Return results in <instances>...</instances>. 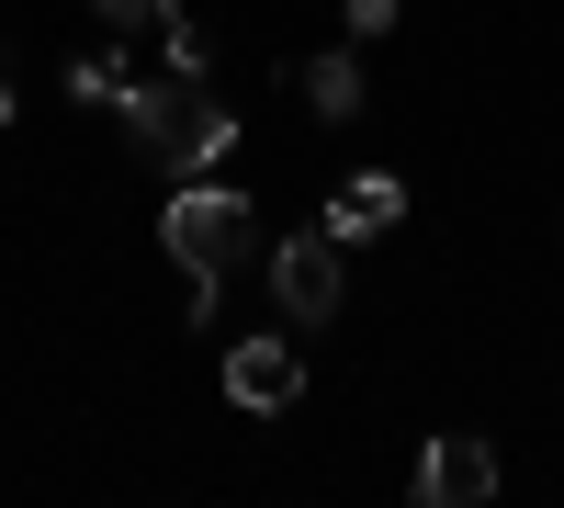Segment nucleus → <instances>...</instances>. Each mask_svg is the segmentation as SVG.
<instances>
[{"label": "nucleus", "mask_w": 564, "mask_h": 508, "mask_svg": "<svg viewBox=\"0 0 564 508\" xmlns=\"http://www.w3.org/2000/svg\"><path fill=\"white\" fill-rule=\"evenodd\" d=\"M124 125H135V148H148L159 170H181V181H193L204 159H226V136H238V114H226V102H215V90H204L193 68L135 79V90H124Z\"/></svg>", "instance_id": "f257e3e1"}, {"label": "nucleus", "mask_w": 564, "mask_h": 508, "mask_svg": "<svg viewBox=\"0 0 564 508\" xmlns=\"http://www.w3.org/2000/svg\"><path fill=\"white\" fill-rule=\"evenodd\" d=\"M159 238H170V260H181V271L226 283V271H238V260L260 249V204H249V193H215V181H181Z\"/></svg>", "instance_id": "f03ea898"}, {"label": "nucleus", "mask_w": 564, "mask_h": 508, "mask_svg": "<svg viewBox=\"0 0 564 508\" xmlns=\"http://www.w3.org/2000/svg\"><path fill=\"white\" fill-rule=\"evenodd\" d=\"M339 238H327V226H305L294 249H271V305L294 316V328H327V316H339Z\"/></svg>", "instance_id": "7ed1b4c3"}, {"label": "nucleus", "mask_w": 564, "mask_h": 508, "mask_svg": "<svg viewBox=\"0 0 564 508\" xmlns=\"http://www.w3.org/2000/svg\"><path fill=\"white\" fill-rule=\"evenodd\" d=\"M486 497H497V452L475 430H441L417 452V508H486Z\"/></svg>", "instance_id": "20e7f679"}, {"label": "nucleus", "mask_w": 564, "mask_h": 508, "mask_svg": "<svg viewBox=\"0 0 564 508\" xmlns=\"http://www.w3.org/2000/svg\"><path fill=\"white\" fill-rule=\"evenodd\" d=\"M226 396H238L249 419H282V407L305 396V361H294V339H238V350H226Z\"/></svg>", "instance_id": "39448f33"}, {"label": "nucleus", "mask_w": 564, "mask_h": 508, "mask_svg": "<svg viewBox=\"0 0 564 508\" xmlns=\"http://www.w3.org/2000/svg\"><path fill=\"white\" fill-rule=\"evenodd\" d=\"M384 226H406V181L395 170H350L339 181V193H327V238H384Z\"/></svg>", "instance_id": "423d86ee"}, {"label": "nucleus", "mask_w": 564, "mask_h": 508, "mask_svg": "<svg viewBox=\"0 0 564 508\" xmlns=\"http://www.w3.org/2000/svg\"><path fill=\"white\" fill-rule=\"evenodd\" d=\"M305 102H316L327 125H350V114H361V57H350V45H327V57H305Z\"/></svg>", "instance_id": "0eeeda50"}, {"label": "nucleus", "mask_w": 564, "mask_h": 508, "mask_svg": "<svg viewBox=\"0 0 564 508\" xmlns=\"http://www.w3.org/2000/svg\"><path fill=\"white\" fill-rule=\"evenodd\" d=\"M90 12H102L113 34H170V23H181V0H90Z\"/></svg>", "instance_id": "6e6552de"}, {"label": "nucleus", "mask_w": 564, "mask_h": 508, "mask_svg": "<svg viewBox=\"0 0 564 508\" xmlns=\"http://www.w3.org/2000/svg\"><path fill=\"white\" fill-rule=\"evenodd\" d=\"M124 90H135V79H124L113 57H79V68H68V102H124Z\"/></svg>", "instance_id": "1a4fd4ad"}, {"label": "nucleus", "mask_w": 564, "mask_h": 508, "mask_svg": "<svg viewBox=\"0 0 564 508\" xmlns=\"http://www.w3.org/2000/svg\"><path fill=\"white\" fill-rule=\"evenodd\" d=\"M350 34H395V0H350Z\"/></svg>", "instance_id": "9d476101"}, {"label": "nucleus", "mask_w": 564, "mask_h": 508, "mask_svg": "<svg viewBox=\"0 0 564 508\" xmlns=\"http://www.w3.org/2000/svg\"><path fill=\"white\" fill-rule=\"evenodd\" d=\"M0 114H12V79H0Z\"/></svg>", "instance_id": "9b49d317"}]
</instances>
